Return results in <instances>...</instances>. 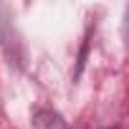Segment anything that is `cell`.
I'll use <instances>...</instances> for the list:
<instances>
[{
	"label": "cell",
	"mask_w": 129,
	"mask_h": 129,
	"mask_svg": "<svg viewBox=\"0 0 129 129\" xmlns=\"http://www.w3.org/2000/svg\"><path fill=\"white\" fill-rule=\"evenodd\" d=\"M33 124L38 129H66V121L61 119V114H56L53 109H46V106H38L33 111Z\"/></svg>",
	"instance_id": "cell-2"
},
{
	"label": "cell",
	"mask_w": 129,
	"mask_h": 129,
	"mask_svg": "<svg viewBox=\"0 0 129 129\" xmlns=\"http://www.w3.org/2000/svg\"><path fill=\"white\" fill-rule=\"evenodd\" d=\"M121 33H124V46H126V53H129V5H126V13H124V28H121Z\"/></svg>",
	"instance_id": "cell-3"
},
{
	"label": "cell",
	"mask_w": 129,
	"mask_h": 129,
	"mask_svg": "<svg viewBox=\"0 0 129 129\" xmlns=\"http://www.w3.org/2000/svg\"><path fill=\"white\" fill-rule=\"evenodd\" d=\"M0 38H3V51H5L8 63L15 66L18 71H23L25 69V46H23L15 25H10L5 15L0 18Z\"/></svg>",
	"instance_id": "cell-1"
}]
</instances>
